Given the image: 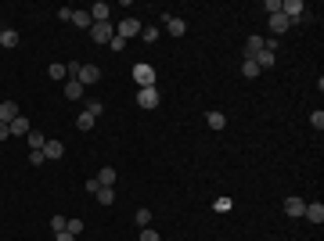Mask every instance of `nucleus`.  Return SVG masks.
Here are the masks:
<instances>
[{"instance_id":"32","label":"nucleus","mask_w":324,"mask_h":241,"mask_svg":"<svg viewBox=\"0 0 324 241\" xmlns=\"http://www.w3.org/2000/svg\"><path fill=\"white\" fill-rule=\"evenodd\" d=\"M65 230H69V234H76V237H79V234H83V223H79V220H69V227H65Z\"/></svg>"},{"instance_id":"36","label":"nucleus","mask_w":324,"mask_h":241,"mask_svg":"<svg viewBox=\"0 0 324 241\" xmlns=\"http://www.w3.org/2000/svg\"><path fill=\"white\" fill-rule=\"evenodd\" d=\"M98 191H101V184H98V177H94V180H87V194H98Z\"/></svg>"},{"instance_id":"12","label":"nucleus","mask_w":324,"mask_h":241,"mask_svg":"<svg viewBox=\"0 0 324 241\" xmlns=\"http://www.w3.org/2000/svg\"><path fill=\"white\" fill-rule=\"evenodd\" d=\"M285 213H288V216H303V213H306V202H303V198H296V194H292L288 202H285Z\"/></svg>"},{"instance_id":"19","label":"nucleus","mask_w":324,"mask_h":241,"mask_svg":"<svg viewBox=\"0 0 324 241\" xmlns=\"http://www.w3.org/2000/svg\"><path fill=\"white\" fill-rule=\"evenodd\" d=\"M98 184H101V187H115V169H112V166H105V169L98 173Z\"/></svg>"},{"instance_id":"8","label":"nucleus","mask_w":324,"mask_h":241,"mask_svg":"<svg viewBox=\"0 0 324 241\" xmlns=\"http://www.w3.org/2000/svg\"><path fill=\"white\" fill-rule=\"evenodd\" d=\"M310 223H324V205L320 202H306V213H303Z\"/></svg>"},{"instance_id":"4","label":"nucleus","mask_w":324,"mask_h":241,"mask_svg":"<svg viewBox=\"0 0 324 241\" xmlns=\"http://www.w3.org/2000/svg\"><path fill=\"white\" fill-rule=\"evenodd\" d=\"M158 101H162L158 97V87H141L137 90V105L141 108H158Z\"/></svg>"},{"instance_id":"33","label":"nucleus","mask_w":324,"mask_h":241,"mask_svg":"<svg viewBox=\"0 0 324 241\" xmlns=\"http://www.w3.org/2000/svg\"><path fill=\"white\" fill-rule=\"evenodd\" d=\"M108 47H112V51L119 54V51H123V47H126V40H123V36H112V44H108Z\"/></svg>"},{"instance_id":"22","label":"nucleus","mask_w":324,"mask_h":241,"mask_svg":"<svg viewBox=\"0 0 324 241\" xmlns=\"http://www.w3.org/2000/svg\"><path fill=\"white\" fill-rule=\"evenodd\" d=\"M0 47H18V32L15 29H4V32H0Z\"/></svg>"},{"instance_id":"5","label":"nucleus","mask_w":324,"mask_h":241,"mask_svg":"<svg viewBox=\"0 0 324 241\" xmlns=\"http://www.w3.org/2000/svg\"><path fill=\"white\" fill-rule=\"evenodd\" d=\"M115 36H123V40L141 36V22H137V18H123V22H119V29H115Z\"/></svg>"},{"instance_id":"21","label":"nucleus","mask_w":324,"mask_h":241,"mask_svg":"<svg viewBox=\"0 0 324 241\" xmlns=\"http://www.w3.org/2000/svg\"><path fill=\"white\" fill-rule=\"evenodd\" d=\"M94 198H98V205H112L115 202V187H101Z\"/></svg>"},{"instance_id":"3","label":"nucleus","mask_w":324,"mask_h":241,"mask_svg":"<svg viewBox=\"0 0 324 241\" xmlns=\"http://www.w3.org/2000/svg\"><path fill=\"white\" fill-rule=\"evenodd\" d=\"M112 36H115L112 22H94L90 25V40H94V44H112Z\"/></svg>"},{"instance_id":"29","label":"nucleus","mask_w":324,"mask_h":241,"mask_svg":"<svg viewBox=\"0 0 324 241\" xmlns=\"http://www.w3.org/2000/svg\"><path fill=\"white\" fill-rule=\"evenodd\" d=\"M310 126H317V130H324V112H320V108H317V112L310 115Z\"/></svg>"},{"instance_id":"37","label":"nucleus","mask_w":324,"mask_h":241,"mask_svg":"<svg viewBox=\"0 0 324 241\" xmlns=\"http://www.w3.org/2000/svg\"><path fill=\"white\" fill-rule=\"evenodd\" d=\"M58 241H76V234H69V230H61V234H54Z\"/></svg>"},{"instance_id":"17","label":"nucleus","mask_w":324,"mask_h":241,"mask_svg":"<svg viewBox=\"0 0 324 241\" xmlns=\"http://www.w3.org/2000/svg\"><path fill=\"white\" fill-rule=\"evenodd\" d=\"M44 155H47V158H61V155H65V144H61V141H47V144H44Z\"/></svg>"},{"instance_id":"23","label":"nucleus","mask_w":324,"mask_h":241,"mask_svg":"<svg viewBox=\"0 0 324 241\" xmlns=\"http://www.w3.org/2000/svg\"><path fill=\"white\" fill-rule=\"evenodd\" d=\"M274 61H277V54H270V51H260L256 54V65L260 68H274Z\"/></svg>"},{"instance_id":"26","label":"nucleus","mask_w":324,"mask_h":241,"mask_svg":"<svg viewBox=\"0 0 324 241\" xmlns=\"http://www.w3.org/2000/svg\"><path fill=\"white\" fill-rule=\"evenodd\" d=\"M241 76H249V79L260 76V65H256V61H241Z\"/></svg>"},{"instance_id":"10","label":"nucleus","mask_w":324,"mask_h":241,"mask_svg":"<svg viewBox=\"0 0 324 241\" xmlns=\"http://www.w3.org/2000/svg\"><path fill=\"white\" fill-rule=\"evenodd\" d=\"M15 115H22L15 101H0V123H11V119H15Z\"/></svg>"},{"instance_id":"14","label":"nucleus","mask_w":324,"mask_h":241,"mask_svg":"<svg viewBox=\"0 0 324 241\" xmlns=\"http://www.w3.org/2000/svg\"><path fill=\"white\" fill-rule=\"evenodd\" d=\"M206 126H209V130H223V126H227V115H223V112H209V115H206Z\"/></svg>"},{"instance_id":"16","label":"nucleus","mask_w":324,"mask_h":241,"mask_svg":"<svg viewBox=\"0 0 324 241\" xmlns=\"http://www.w3.org/2000/svg\"><path fill=\"white\" fill-rule=\"evenodd\" d=\"M47 76L54 79V83H65V79H69V65H58V61H54V65L47 68Z\"/></svg>"},{"instance_id":"15","label":"nucleus","mask_w":324,"mask_h":241,"mask_svg":"<svg viewBox=\"0 0 324 241\" xmlns=\"http://www.w3.org/2000/svg\"><path fill=\"white\" fill-rule=\"evenodd\" d=\"M72 25H76V29H90V25H94L90 11H72Z\"/></svg>"},{"instance_id":"2","label":"nucleus","mask_w":324,"mask_h":241,"mask_svg":"<svg viewBox=\"0 0 324 241\" xmlns=\"http://www.w3.org/2000/svg\"><path fill=\"white\" fill-rule=\"evenodd\" d=\"M130 72H134V83H137V87H155V68H151V65L137 61Z\"/></svg>"},{"instance_id":"1","label":"nucleus","mask_w":324,"mask_h":241,"mask_svg":"<svg viewBox=\"0 0 324 241\" xmlns=\"http://www.w3.org/2000/svg\"><path fill=\"white\" fill-rule=\"evenodd\" d=\"M69 72H72V79H76V83L79 87H90V83H98V79H101V68L98 65H69Z\"/></svg>"},{"instance_id":"9","label":"nucleus","mask_w":324,"mask_h":241,"mask_svg":"<svg viewBox=\"0 0 324 241\" xmlns=\"http://www.w3.org/2000/svg\"><path fill=\"white\" fill-rule=\"evenodd\" d=\"M8 130H11L15 137H22V133H29L33 126H29V119H25V115H15V119H11V123H8Z\"/></svg>"},{"instance_id":"6","label":"nucleus","mask_w":324,"mask_h":241,"mask_svg":"<svg viewBox=\"0 0 324 241\" xmlns=\"http://www.w3.org/2000/svg\"><path fill=\"white\" fill-rule=\"evenodd\" d=\"M162 25L170 29V36H184V32H187V22H184V18H173V15L162 18Z\"/></svg>"},{"instance_id":"35","label":"nucleus","mask_w":324,"mask_h":241,"mask_svg":"<svg viewBox=\"0 0 324 241\" xmlns=\"http://www.w3.org/2000/svg\"><path fill=\"white\" fill-rule=\"evenodd\" d=\"M44 158H47L44 151H29V162H33V166H40V162H44Z\"/></svg>"},{"instance_id":"34","label":"nucleus","mask_w":324,"mask_h":241,"mask_svg":"<svg viewBox=\"0 0 324 241\" xmlns=\"http://www.w3.org/2000/svg\"><path fill=\"white\" fill-rule=\"evenodd\" d=\"M101 112H105V108H101V101H90V105H87V115H94V119H98Z\"/></svg>"},{"instance_id":"31","label":"nucleus","mask_w":324,"mask_h":241,"mask_svg":"<svg viewBox=\"0 0 324 241\" xmlns=\"http://www.w3.org/2000/svg\"><path fill=\"white\" fill-rule=\"evenodd\" d=\"M263 11H270V15H277V11H281V0H263Z\"/></svg>"},{"instance_id":"30","label":"nucleus","mask_w":324,"mask_h":241,"mask_svg":"<svg viewBox=\"0 0 324 241\" xmlns=\"http://www.w3.org/2000/svg\"><path fill=\"white\" fill-rule=\"evenodd\" d=\"M141 241H162V237H158V230H151V227H144V230H141Z\"/></svg>"},{"instance_id":"24","label":"nucleus","mask_w":324,"mask_h":241,"mask_svg":"<svg viewBox=\"0 0 324 241\" xmlns=\"http://www.w3.org/2000/svg\"><path fill=\"white\" fill-rule=\"evenodd\" d=\"M94 123H98V119L83 112V115H79V119H76V130H83V133H87V130H94Z\"/></svg>"},{"instance_id":"18","label":"nucleus","mask_w":324,"mask_h":241,"mask_svg":"<svg viewBox=\"0 0 324 241\" xmlns=\"http://www.w3.org/2000/svg\"><path fill=\"white\" fill-rule=\"evenodd\" d=\"M44 144H47L44 133H40V130H29V151H44Z\"/></svg>"},{"instance_id":"25","label":"nucleus","mask_w":324,"mask_h":241,"mask_svg":"<svg viewBox=\"0 0 324 241\" xmlns=\"http://www.w3.org/2000/svg\"><path fill=\"white\" fill-rule=\"evenodd\" d=\"M134 220H137V227L144 230V227L151 223V213H148V209H137V213H134Z\"/></svg>"},{"instance_id":"20","label":"nucleus","mask_w":324,"mask_h":241,"mask_svg":"<svg viewBox=\"0 0 324 241\" xmlns=\"http://www.w3.org/2000/svg\"><path fill=\"white\" fill-rule=\"evenodd\" d=\"M65 97H69V101H76V97H83V87H79L76 79H65Z\"/></svg>"},{"instance_id":"27","label":"nucleus","mask_w":324,"mask_h":241,"mask_svg":"<svg viewBox=\"0 0 324 241\" xmlns=\"http://www.w3.org/2000/svg\"><path fill=\"white\" fill-rule=\"evenodd\" d=\"M141 36H144V44H155V40H158V29L148 25V29H141Z\"/></svg>"},{"instance_id":"38","label":"nucleus","mask_w":324,"mask_h":241,"mask_svg":"<svg viewBox=\"0 0 324 241\" xmlns=\"http://www.w3.org/2000/svg\"><path fill=\"white\" fill-rule=\"evenodd\" d=\"M11 137V130H8V123H0V141H8Z\"/></svg>"},{"instance_id":"28","label":"nucleus","mask_w":324,"mask_h":241,"mask_svg":"<svg viewBox=\"0 0 324 241\" xmlns=\"http://www.w3.org/2000/svg\"><path fill=\"white\" fill-rule=\"evenodd\" d=\"M65 227H69V220H65V216H54V220H51V230H54V234H61Z\"/></svg>"},{"instance_id":"7","label":"nucleus","mask_w":324,"mask_h":241,"mask_svg":"<svg viewBox=\"0 0 324 241\" xmlns=\"http://www.w3.org/2000/svg\"><path fill=\"white\" fill-rule=\"evenodd\" d=\"M260 51H263V36H249L245 40V61H256Z\"/></svg>"},{"instance_id":"13","label":"nucleus","mask_w":324,"mask_h":241,"mask_svg":"<svg viewBox=\"0 0 324 241\" xmlns=\"http://www.w3.org/2000/svg\"><path fill=\"white\" fill-rule=\"evenodd\" d=\"M108 15H112V8L105 4V0H98V4L90 8V18H94V22H108Z\"/></svg>"},{"instance_id":"11","label":"nucleus","mask_w":324,"mask_h":241,"mask_svg":"<svg viewBox=\"0 0 324 241\" xmlns=\"http://www.w3.org/2000/svg\"><path fill=\"white\" fill-rule=\"evenodd\" d=\"M288 25H292V18H285V15H270V32H288Z\"/></svg>"}]
</instances>
